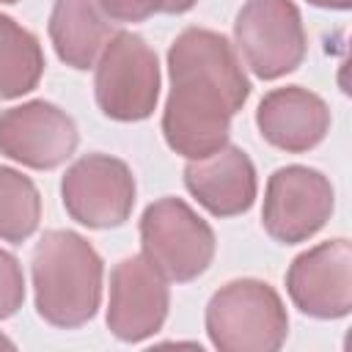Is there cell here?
Instances as JSON below:
<instances>
[{"instance_id":"cell-18","label":"cell","mask_w":352,"mask_h":352,"mask_svg":"<svg viewBox=\"0 0 352 352\" xmlns=\"http://www.w3.org/2000/svg\"><path fill=\"white\" fill-rule=\"evenodd\" d=\"M25 302V275L14 253L0 248V319H11Z\"/></svg>"},{"instance_id":"cell-17","label":"cell","mask_w":352,"mask_h":352,"mask_svg":"<svg viewBox=\"0 0 352 352\" xmlns=\"http://www.w3.org/2000/svg\"><path fill=\"white\" fill-rule=\"evenodd\" d=\"M110 22H146L154 14H187L198 0H96Z\"/></svg>"},{"instance_id":"cell-12","label":"cell","mask_w":352,"mask_h":352,"mask_svg":"<svg viewBox=\"0 0 352 352\" xmlns=\"http://www.w3.org/2000/svg\"><path fill=\"white\" fill-rule=\"evenodd\" d=\"M330 121L327 102L302 85L272 88L256 107L258 135L286 154H305L316 148L327 138Z\"/></svg>"},{"instance_id":"cell-3","label":"cell","mask_w":352,"mask_h":352,"mask_svg":"<svg viewBox=\"0 0 352 352\" xmlns=\"http://www.w3.org/2000/svg\"><path fill=\"white\" fill-rule=\"evenodd\" d=\"M204 324L220 352H275L289 336V314L278 289L258 278L223 283L206 302Z\"/></svg>"},{"instance_id":"cell-13","label":"cell","mask_w":352,"mask_h":352,"mask_svg":"<svg viewBox=\"0 0 352 352\" xmlns=\"http://www.w3.org/2000/svg\"><path fill=\"white\" fill-rule=\"evenodd\" d=\"M184 187L209 214L236 217L256 204V165L239 146L226 143L209 157L187 160Z\"/></svg>"},{"instance_id":"cell-14","label":"cell","mask_w":352,"mask_h":352,"mask_svg":"<svg viewBox=\"0 0 352 352\" xmlns=\"http://www.w3.org/2000/svg\"><path fill=\"white\" fill-rule=\"evenodd\" d=\"M47 30L55 55L77 72L94 69L104 44L116 33L96 0H55Z\"/></svg>"},{"instance_id":"cell-21","label":"cell","mask_w":352,"mask_h":352,"mask_svg":"<svg viewBox=\"0 0 352 352\" xmlns=\"http://www.w3.org/2000/svg\"><path fill=\"white\" fill-rule=\"evenodd\" d=\"M0 3H6V6H11V3H19V0H0Z\"/></svg>"},{"instance_id":"cell-16","label":"cell","mask_w":352,"mask_h":352,"mask_svg":"<svg viewBox=\"0 0 352 352\" xmlns=\"http://www.w3.org/2000/svg\"><path fill=\"white\" fill-rule=\"evenodd\" d=\"M41 223V195L30 176L0 165V239L22 245Z\"/></svg>"},{"instance_id":"cell-8","label":"cell","mask_w":352,"mask_h":352,"mask_svg":"<svg viewBox=\"0 0 352 352\" xmlns=\"http://www.w3.org/2000/svg\"><path fill=\"white\" fill-rule=\"evenodd\" d=\"M336 209L330 179L308 165H283L272 170L264 187L261 226L280 245H300L316 236Z\"/></svg>"},{"instance_id":"cell-4","label":"cell","mask_w":352,"mask_h":352,"mask_svg":"<svg viewBox=\"0 0 352 352\" xmlns=\"http://www.w3.org/2000/svg\"><path fill=\"white\" fill-rule=\"evenodd\" d=\"M162 74L157 52L143 36L116 30L94 63V96L102 116L132 124L154 116Z\"/></svg>"},{"instance_id":"cell-9","label":"cell","mask_w":352,"mask_h":352,"mask_svg":"<svg viewBox=\"0 0 352 352\" xmlns=\"http://www.w3.org/2000/svg\"><path fill=\"white\" fill-rule=\"evenodd\" d=\"M170 280L140 253L126 256L110 270L107 330L124 344L157 336L170 308Z\"/></svg>"},{"instance_id":"cell-5","label":"cell","mask_w":352,"mask_h":352,"mask_svg":"<svg viewBox=\"0 0 352 352\" xmlns=\"http://www.w3.org/2000/svg\"><path fill=\"white\" fill-rule=\"evenodd\" d=\"M143 256L170 280L190 283L204 275L217 250L212 226L182 198L165 195L143 209L140 217Z\"/></svg>"},{"instance_id":"cell-6","label":"cell","mask_w":352,"mask_h":352,"mask_svg":"<svg viewBox=\"0 0 352 352\" xmlns=\"http://www.w3.org/2000/svg\"><path fill=\"white\" fill-rule=\"evenodd\" d=\"M234 44L258 80L292 74L308 52V33L294 0H245L234 19Z\"/></svg>"},{"instance_id":"cell-7","label":"cell","mask_w":352,"mask_h":352,"mask_svg":"<svg viewBox=\"0 0 352 352\" xmlns=\"http://www.w3.org/2000/svg\"><path fill=\"white\" fill-rule=\"evenodd\" d=\"M138 184L129 165L118 157L94 151L74 160L60 179L66 214L85 228H118L135 209Z\"/></svg>"},{"instance_id":"cell-11","label":"cell","mask_w":352,"mask_h":352,"mask_svg":"<svg viewBox=\"0 0 352 352\" xmlns=\"http://www.w3.org/2000/svg\"><path fill=\"white\" fill-rule=\"evenodd\" d=\"M294 308L311 319H344L352 311V245L327 239L302 250L286 272Z\"/></svg>"},{"instance_id":"cell-15","label":"cell","mask_w":352,"mask_h":352,"mask_svg":"<svg viewBox=\"0 0 352 352\" xmlns=\"http://www.w3.org/2000/svg\"><path fill=\"white\" fill-rule=\"evenodd\" d=\"M44 50L38 38L14 16L0 14V99L30 94L44 74Z\"/></svg>"},{"instance_id":"cell-1","label":"cell","mask_w":352,"mask_h":352,"mask_svg":"<svg viewBox=\"0 0 352 352\" xmlns=\"http://www.w3.org/2000/svg\"><path fill=\"white\" fill-rule=\"evenodd\" d=\"M170 91L162 138L184 160H201L228 143L231 118L250 96V80L234 44L209 28H184L168 47Z\"/></svg>"},{"instance_id":"cell-20","label":"cell","mask_w":352,"mask_h":352,"mask_svg":"<svg viewBox=\"0 0 352 352\" xmlns=\"http://www.w3.org/2000/svg\"><path fill=\"white\" fill-rule=\"evenodd\" d=\"M0 346H6V349H14L16 344H14V341H11L8 336H3V333H0Z\"/></svg>"},{"instance_id":"cell-19","label":"cell","mask_w":352,"mask_h":352,"mask_svg":"<svg viewBox=\"0 0 352 352\" xmlns=\"http://www.w3.org/2000/svg\"><path fill=\"white\" fill-rule=\"evenodd\" d=\"M316 8H330V11H346L352 8V0H308Z\"/></svg>"},{"instance_id":"cell-2","label":"cell","mask_w":352,"mask_h":352,"mask_svg":"<svg viewBox=\"0 0 352 352\" xmlns=\"http://www.w3.org/2000/svg\"><path fill=\"white\" fill-rule=\"evenodd\" d=\"M36 314L60 330L91 322L102 305L104 261L77 231H44L30 258Z\"/></svg>"},{"instance_id":"cell-10","label":"cell","mask_w":352,"mask_h":352,"mask_svg":"<svg viewBox=\"0 0 352 352\" xmlns=\"http://www.w3.org/2000/svg\"><path fill=\"white\" fill-rule=\"evenodd\" d=\"M80 143L74 118L47 99H30L0 110V154L33 168H60Z\"/></svg>"}]
</instances>
